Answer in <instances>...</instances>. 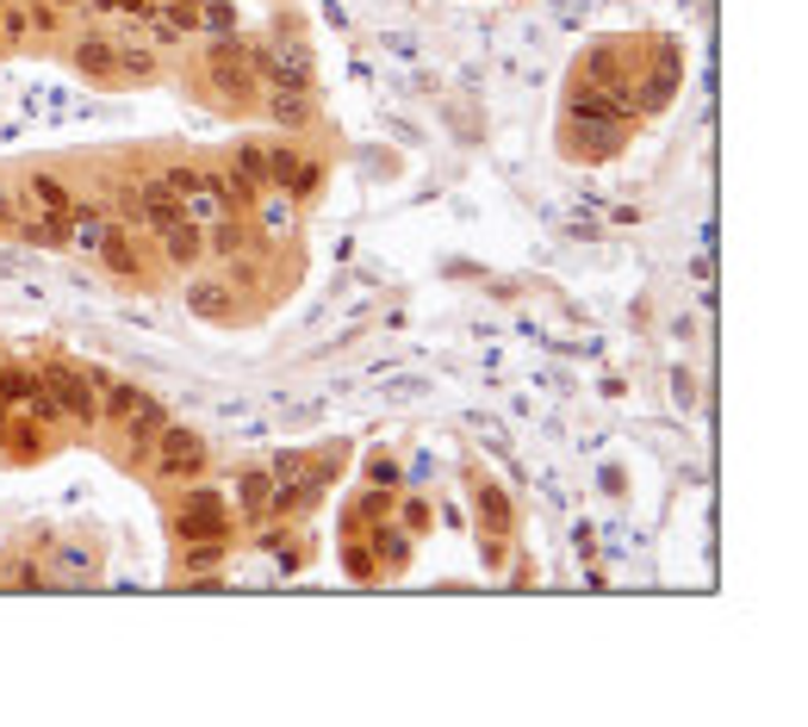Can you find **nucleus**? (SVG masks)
<instances>
[{"instance_id": "2f4dec72", "label": "nucleus", "mask_w": 808, "mask_h": 727, "mask_svg": "<svg viewBox=\"0 0 808 727\" xmlns=\"http://www.w3.org/2000/svg\"><path fill=\"white\" fill-rule=\"evenodd\" d=\"M349 572L355 578H374V554H367V547H349Z\"/></svg>"}, {"instance_id": "b1692460", "label": "nucleus", "mask_w": 808, "mask_h": 727, "mask_svg": "<svg viewBox=\"0 0 808 727\" xmlns=\"http://www.w3.org/2000/svg\"><path fill=\"white\" fill-rule=\"evenodd\" d=\"M386 510H392V485H374V491L361 498V504L349 510V529H367V522H374V516H386Z\"/></svg>"}, {"instance_id": "c85d7f7f", "label": "nucleus", "mask_w": 808, "mask_h": 727, "mask_svg": "<svg viewBox=\"0 0 808 727\" xmlns=\"http://www.w3.org/2000/svg\"><path fill=\"white\" fill-rule=\"evenodd\" d=\"M367 473H374V485H392L398 467H392V454H374V460H367Z\"/></svg>"}, {"instance_id": "6e6552de", "label": "nucleus", "mask_w": 808, "mask_h": 727, "mask_svg": "<svg viewBox=\"0 0 808 727\" xmlns=\"http://www.w3.org/2000/svg\"><path fill=\"white\" fill-rule=\"evenodd\" d=\"M187 305L200 317H212V324H224V317H237V293L224 280H200V286H187Z\"/></svg>"}, {"instance_id": "9d476101", "label": "nucleus", "mask_w": 808, "mask_h": 727, "mask_svg": "<svg viewBox=\"0 0 808 727\" xmlns=\"http://www.w3.org/2000/svg\"><path fill=\"white\" fill-rule=\"evenodd\" d=\"M25 206H32L38 218L69 224V193H63V181H50V174H32V181H25Z\"/></svg>"}, {"instance_id": "1a4fd4ad", "label": "nucleus", "mask_w": 808, "mask_h": 727, "mask_svg": "<svg viewBox=\"0 0 808 727\" xmlns=\"http://www.w3.org/2000/svg\"><path fill=\"white\" fill-rule=\"evenodd\" d=\"M75 69H81V75H94V81H112V75H119V44H112V38H81V44H75Z\"/></svg>"}, {"instance_id": "f3484780", "label": "nucleus", "mask_w": 808, "mask_h": 727, "mask_svg": "<svg viewBox=\"0 0 808 727\" xmlns=\"http://www.w3.org/2000/svg\"><path fill=\"white\" fill-rule=\"evenodd\" d=\"M405 560H411V541L398 535V529H386V522H380V529H374V566L398 572Z\"/></svg>"}, {"instance_id": "a211bd4d", "label": "nucleus", "mask_w": 808, "mask_h": 727, "mask_svg": "<svg viewBox=\"0 0 808 727\" xmlns=\"http://www.w3.org/2000/svg\"><path fill=\"white\" fill-rule=\"evenodd\" d=\"M137 386H125V380H100V417H119L125 423L131 411H137Z\"/></svg>"}, {"instance_id": "2eb2a0df", "label": "nucleus", "mask_w": 808, "mask_h": 727, "mask_svg": "<svg viewBox=\"0 0 808 727\" xmlns=\"http://www.w3.org/2000/svg\"><path fill=\"white\" fill-rule=\"evenodd\" d=\"M243 243H249V231H243L237 212H224L218 224H206V249H212V255H237Z\"/></svg>"}, {"instance_id": "ddd939ff", "label": "nucleus", "mask_w": 808, "mask_h": 727, "mask_svg": "<svg viewBox=\"0 0 808 727\" xmlns=\"http://www.w3.org/2000/svg\"><path fill=\"white\" fill-rule=\"evenodd\" d=\"M162 243H168V262H200V255H206V231H200V224H168V231H162Z\"/></svg>"}, {"instance_id": "0eeeda50", "label": "nucleus", "mask_w": 808, "mask_h": 727, "mask_svg": "<svg viewBox=\"0 0 808 727\" xmlns=\"http://www.w3.org/2000/svg\"><path fill=\"white\" fill-rule=\"evenodd\" d=\"M168 429V411H162L156 398H137V411L125 417V442L137 460H150V448H156V436Z\"/></svg>"}, {"instance_id": "412c9836", "label": "nucleus", "mask_w": 808, "mask_h": 727, "mask_svg": "<svg viewBox=\"0 0 808 727\" xmlns=\"http://www.w3.org/2000/svg\"><path fill=\"white\" fill-rule=\"evenodd\" d=\"M479 529H485V535H504V529H510V504L498 498L492 485H479Z\"/></svg>"}, {"instance_id": "a878e982", "label": "nucleus", "mask_w": 808, "mask_h": 727, "mask_svg": "<svg viewBox=\"0 0 808 727\" xmlns=\"http://www.w3.org/2000/svg\"><path fill=\"white\" fill-rule=\"evenodd\" d=\"M224 560V541H187V572H212Z\"/></svg>"}, {"instance_id": "aec40b11", "label": "nucleus", "mask_w": 808, "mask_h": 727, "mask_svg": "<svg viewBox=\"0 0 808 727\" xmlns=\"http://www.w3.org/2000/svg\"><path fill=\"white\" fill-rule=\"evenodd\" d=\"M672 88H678V57H672V50H659V75L647 81V100H641V106H666Z\"/></svg>"}, {"instance_id": "393cba45", "label": "nucleus", "mask_w": 808, "mask_h": 727, "mask_svg": "<svg viewBox=\"0 0 808 727\" xmlns=\"http://www.w3.org/2000/svg\"><path fill=\"white\" fill-rule=\"evenodd\" d=\"M200 25L206 32H237V13H231V0H200Z\"/></svg>"}, {"instance_id": "9b49d317", "label": "nucleus", "mask_w": 808, "mask_h": 727, "mask_svg": "<svg viewBox=\"0 0 808 727\" xmlns=\"http://www.w3.org/2000/svg\"><path fill=\"white\" fill-rule=\"evenodd\" d=\"M137 218L156 224V231H168V224H181V199L162 187V181H150V187L137 193Z\"/></svg>"}, {"instance_id": "423d86ee", "label": "nucleus", "mask_w": 808, "mask_h": 727, "mask_svg": "<svg viewBox=\"0 0 808 727\" xmlns=\"http://www.w3.org/2000/svg\"><path fill=\"white\" fill-rule=\"evenodd\" d=\"M224 212H231V206H224V193H218V174H200V181L181 193V218L200 224V231H206V224H218Z\"/></svg>"}, {"instance_id": "39448f33", "label": "nucleus", "mask_w": 808, "mask_h": 727, "mask_svg": "<svg viewBox=\"0 0 808 727\" xmlns=\"http://www.w3.org/2000/svg\"><path fill=\"white\" fill-rule=\"evenodd\" d=\"M181 541H231V516H224L218 491H187V504H181Z\"/></svg>"}, {"instance_id": "4be33fe9", "label": "nucleus", "mask_w": 808, "mask_h": 727, "mask_svg": "<svg viewBox=\"0 0 808 727\" xmlns=\"http://www.w3.org/2000/svg\"><path fill=\"white\" fill-rule=\"evenodd\" d=\"M237 174L249 181V187L268 193V150H262V143H243V150H237Z\"/></svg>"}, {"instance_id": "c756f323", "label": "nucleus", "mask_w": 808, "mask_h": 727, "mask_svg": "<svg viewBox=\"0 0 808 727\" xmlns=\"http://www.w3.org/2000/svg\"><path fill=\"white\" fill-rule=\"evenodd\" d=\"M181 38H193L187 25H175V19H156V44H181Z\"/></svg>"}, {"instance_id": "cd10ccee", "label": "nucleus", "mask_w": 808, "mask_h": 727, "mask_svg": "<svg viewBox=\"0 0 808 727\" xmlns=\"http://www.w3.org/2000/svg\"><path fill=\"white\" fill-rule=\"evenodd\" d=\"M25 32H32V19L19 13V7L13 13H0V38H25Z\"/></svg>"}, {"instance_id": "4468645a", "label": "nucleus", "mask_w": 808, "mask_h": 727, "mask_svg": "<svg viewBox=\"0 0 808 727\" xmlns=\"http://www.w3.org/2000/svg\"><path fill=\"white\" fill-rule=\"evenodd\" d=\"M268 112L280 119V125H311V94H299V88H274V100H268Z\"/></svg>"}, {"instance_id": "f03ea898", "label": "nucleus", "mask_w": 808, "mask_h": 727, "mask_svg": "<svg viewBox=\"0 0 808 727\" xmlns=\"http://www.w3.org/2000/svg\"><path fill=\"white\" fill-rule=\"evenodd\" d=\"M212 81H218L224 100H243V106H249L255 88H262V81H255V63H249V44L218 38V44H212Z\"/></svg>"}, {"instance_id": "7c9ffc66", "label": "nucleus", "mask_w": 808, "mask_h": 727, "mask_svg": "<svg viewBox=\"0 0 808 727\" xmlns=\"http://www.w3.org/2000/svg\"><path fill=\"white\" fill-rule=\"evenodd\" d=\"M305 473V454H280L274 460V479H299Z\"/></svg>"}, {"instance_id": "72a5a7b5", "label": "nucleus", "mask_w": 808, "mask_h": 727, "mask_svg": "<svg viewBox=\"0 0 808 727\" xmlns=\"http://www.w3.org/2000/svg\"><path fill=\"white\" fill-rule=\"evenodd\" d=\"M0 237H7V206H0Z\"/></svg>"}, {"instance_id": "6ab92c4d", "label": "nucleus", "mask_w": 808, "mask_h": 727, "mask_svg": "<svg viewBox=\"0 0 808 727\" xmlns=\"http://www.w3.org/2000/svg\"><path fill=\"white\" fill-rule=\"evenodd\" d=\"M255 206H262V231H268V243H280L286 231H293V206H286L280 187H274L268 199H255Z\"/></svg>"}, {"instance_id": "5701e85b", "label": "nucleus", "mask_w": 808, "mask_h": 727, "mask_svg": "<svg viewBox=\"0 0 808 727\" xmlns=\"http://www.w3.org/2000/svg\"><path fill=\"white\" fill-rule=\"evenodd\" d=\"M100 255H106V268H112V274H137V249L125 243V231H106Z\"/></svg>"}, {"instance_id": "f257e3e1", "label": "nucleus", "mask_w": 808, "mask_h": 727, "mask_svg": "<svg viewBox=\"0 0 808 727\" xmlns=\"http://www.w3.org/2000/svg\"><path fill=\"white\" fill-rule=\"evenodd\" d=\"M150 467H156L162 479H193L200 467H206V442H200L193 429L168 423V429L156 436V448H150Z\"/></svg>"}, {"instance_id": "f8f14e48", "label": "nucleus", "mask_w": 808, "mask_h": 727, "mask_svg": "<svg viewBox=\"0 0 808 727\" xmlns=\"http://www.w3.org/2000/svg\"><path fill=\"white\" fill-rule=\"evenodd\" d=\"M106 212H94V206H69V243L75 249H88V255H100V243H106Z\"/></svg>"}, {"instance_id": "20e7f679", "label": "nucleus", "mask_w": 808, "mask_h": 727, "mask_svg": "<svg viewBox=\"0 0 808 727\" xmlns=\"http://www.w3.org/2000/svg\"><path fill=\"white\" fill-rule=\"evenodd\" d=\"M622 119H597V112L566 106V150L572 156H616L622 150Z\"/></svg>"}, {"instance_id": "473e14b6", "label": "nucleus", "mask_w": 808, "mask_h": 727, "mask_svg": "<svg viewBox=\"0 0 808 727\" xmlns=\"http://www.w3.org/2000/svg\"><path fill=\"white\" fill-rule=\"evenodd\" d=\"M405 522H411V529H429V504H405Z\"/></svg>"}, {"instance_id": "bb28decb", "label": "nucleus", "mask_w": 808, "mask_h": 727, "mask_svg": "<svg viewBox=\"0 0 808 727\" xmlns=\"http://www.w3.org/2000/svg\"><path fill=\"white\" fill-rule=\"evenodd\" d=\"M119 75L150 81V75H156V63H150V50H119Z\"/></svg>"}, {"instance_id": "dca6fc26", "label": "nucleus", "mask_w": 808, "mask_h": 727, "mask_svg": "<svg viewBox=\"0 0 808 727\" xmlns=\"http://www.w3.org/2000/svg\"><path fill=\"white\" fill-rule=\"evenodd\" d=\"M268 491H274V473H243L237 479V510L243 516H268Z\"/></svg>"}, {"instance_id": "7ed1b4c3", "label": "nucleus", "mask_w": 808, "mask_h": 727, "mask_svg": "<svg viewBox=\"0 0 808 727\" xmlns=\"http://www.w3.org/2000/svg\"><path fill=\"white\" fill-rule=\"evenodd\" d=\"M44 386H50V398L63 405V417H75L81 429L100 423V380H88V373H75V367H50Z\"/></svg>"}]
</instances>
